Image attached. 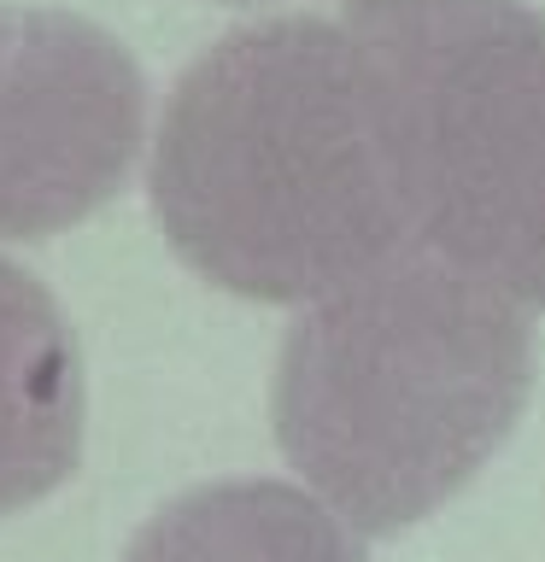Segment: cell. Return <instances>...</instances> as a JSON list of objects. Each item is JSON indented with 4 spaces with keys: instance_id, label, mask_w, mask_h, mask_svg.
I'll list each match as a JSON object with an SVG mask.
<instances>
[{
    "instance_id": "obj_1",
    "label": "cell",
    "mask_w": 545,
    "mask_h": 562,
    "mask_svg": "<svg viewBox=\"0 0 545 562\" xmlns=\"http://www.w3.org/2000/svg\"><path fill=\"white\" fill-rule=\"evenodd\" d=\"M153 211L193 276L258 305H311L411 246L341 18H258L176 77Z\"/></svg>"
},
{
    "instance_id": "obj_2",
    "label": "cell",
    "mask_w": 545,
    "mask_h": 562,
    "mask_svg": "<svg viewBox=\"0 0 545 562\" xmlns=\"http://www.w3.org/2000/svg\"><path fill=\"white\" fill-rule=\"evenodd\" d=\"M527 393L534 334L516 299L404 246L299 311L270 422L299 481L381 539L464 492Z\"/></svg>"
},
{
    "instance_id": "obj_3",
    "label": "cell",
    "mask_w": 545,
    "mask_h": 562,
    "mask_svg": "<svg viewBox=\"0 0 545 562\" xmlns=\"http://www.w3.org/2000/svg\"><path fill=\"white\" fill-rule=\"evenodd\" d=\"M404 235L545 311V12L522 0H341Z\"/></svg>"
},
{
    "instance_id": "obj_4",
    "label": "cell",
    "mask_w": 545,
    "mask_h": 562,
    "mask_svg": "<svg viewBox=\"0 0 545 562\" xmlns=\"http://www.w3.org/2000/svg\"><path fill=\"white\" fill-rule=\"evenodd\" d=\"M147 82L112 30L53 7H0V240H47L130 182Z\"/></svg>"
},
{
    "instance_id": "obj_5",
    "label": "cell",
    "mask_w": 545,
    "mask_h": 562,
    "mask_svg": "<svg viewBox=\"0 0 545 562\" xmlns=\"http://www.w3.org/2000/svg\"><path fill=\"white\" fill-rule=\"evenodd\" d=\"M82 457V351L59 299L0 258V516L42 504Z\"/></svg>"
},
{
    "instance_id": "obj_6",
    "label": "cell",
    "mask_w": 545,
    "mask_h": 562,
    "mask_svg": "<svg viewBox=\"0 0 545 562\" xmlns=\"http://www.w3.org/2000/svg\"><path fill=\"white\" fill-rule=\"evenodd\" d=\"M123 562H369L358 527L305 486L211 481L170 498L130 539Z\"/></svg>"
}]
</instances>
